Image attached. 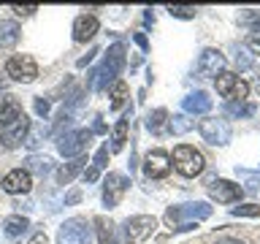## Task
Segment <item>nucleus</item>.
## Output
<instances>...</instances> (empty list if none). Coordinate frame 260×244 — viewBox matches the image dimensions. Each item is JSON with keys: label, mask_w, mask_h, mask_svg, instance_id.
Returning <instances> with one entry per match:
<instances>
[{"label": "nucleus", "mask_w": 260, "mask_h": 244, "mask_svg": "<svg viewBox=\"0 0 260 244\" xmlns=\"http://www.w3.org/2000/svg\"><path fill=\"white\" fill-rule=\"evenodd\" d=\"M211 215L209 203H184V206H171L166 211V223L174 231H190L198 225V220H206Z\"/></svg>", "instance_id": "nucleus-1"}, {"label": "nucleus", "mask_w": 260, "mask_h": 244, "mask_svg": "<svg viewBox=\"0 0 260 244\" xmlns=\"http://www.w3.org/2000/svg\"><path fill=\"white\" fill-rule=\"evenodd\" d=\"M171 160H174V166H176L179 174L187 176V179L203 174V168H206L203 155L195 149V146H190V144H179L176 149H174V158H171Z\"/></svg>", "instance_id": "nucleus-2"}, {"label": "nucleus", "mask_w": 260, "mask_h": 244, "mask_svg": "<svg viewBox=\"0 0 260 244\" xmlns=\"http://www.w3.org/2000/svg\"><path fill=\"white\" fill-rule=\"evenodd\" d=\"M122 68H125V46H122V44H114V46L109 49V54H106V63L101 65V71L95 73L98 89H106L109 84H114Z\"/></svg>", "instance_id": "nucleus-3"}, {"label": "nucleus", "mask_w": 260, "mask_h": 244, "mask_svg": "<svg viewBox=\"0 0 260 244\" xmlns=\"http://www.w3.org/2000/svg\"><path fill=\"white\" fill-rule=\"evenodd\" d=\"M157 228V220L152 215H136V217H127L122 223V239L127 244H138V241H146L149 236L154 233Z\"/></svg>", "instance_id": "nucleus-4"}, {"label": "nucleus", "mask_w": 260, "mask_h": 244, "mask_svg": "<svg viewBox=\"0 0 260 244\" xmlns=\"http://www.w3.org/2000/svg\"><path fill=\"white\" fill-rule=\"evenodd\" d=\"M89 241H92V228L81 217L65 220L57 231V244H89Z\"/></svg>", "instance_id": "nucleus-5"}, {"label": "nucleus", "mask_w": 260, "mask_h": 244, "mask_svg": "<svg viewBox=\"0 0 260 244\" xmlns=\"http://www.w3.org/2000/svg\"><path fill=\"white\" fill-rule=\"evenodd\" d=\"M214 84H217V93L222 95V98H228L231 103H241L244 98L249 95V84L239 76V73H228V71H222V73L217 76Z\"/></svg>", "instance_id": "nucleus-6"}, {"label": "nucleus", "mask_w": 260, "mask_h": 244, "mask_svg": "<svg viewBox=\"0 0 260 244\" xmlns=\"http://www.w3.org/2000/svg\"><path fill=\"white\" fill-rule=\"evenodd\" d=\"M198 133L203 136V141H209V144H228L231 141V125H228V119L222 117H203L198 122Z\"/></svg>", "instance_id": "nucleus-7"}, {"label": "nucleus", "mask_w": 260, "mask_h": 244, "mask_svg": "<svg viewBox=\"0 0 260 244\" xmlns=\"http://www.w3.org/2000/svg\"><path fill=\"white\" fill-rule=\"evenodd\" d=\"M89 138H92V130H71L57 141V149L62 158H81L89 146Z\"/></svg>", "instance_id": "nucleus-8"}, {"label": "nucleus", "mask_w": 260, "mask_h": 244, "mask_svg": "<svg viewBox=\"0 0 260 244\" xmlns=\"http://www.w3.org/2000/svg\"><path fill=\"white\" fill-rule=\"evenodd\" d=\"M6 73L14 81H24V84H27V81H32L38 76V65L30 54H14L11 60L6 63Z\"/></svg>", "instance_id": "nucleus-9"}, {"label": "nucleus", "mask_w": 260, "mask_h": 244, "mask_svg": "<svg viewBox=\"0 0 260 244\" xmlns=\"http://www.w3.org/2000/svg\"><path fill=\"white\" fill-rule=\"evenodd\" d=\"M144 174L149 179H162L171 174V155L166 149H152L144 158Z\"/></svg>", "instance_id": "nucleus-10"}, {"label": "nucleus", "mask_w": 260, "mask_h": 244, "mask_svg": "<svg viewBox=\"0 0 260 244\" xmlns=\"http://www.w3.org/2000/svg\"><path fill=\"white\" fill-rule=\"evenodd\" d=\"M130 185V179L125 174H109L103 182V203L106 206H117V203L122 201V195H125Z\"/></svg>", "instance_id": "nucleus-11"}, {"label": "nucleus", "mask_w": 260, "mask_h": 244, "mask_svg": "<svg viewBox=\"0 0 260 244\" xmlns=\"http://www.w3.org/2000/svg\"><path fill=\"white\" fill-rule=\"evenodd\" d=\"M0 187L11 195H24V193H30V187H32V176L24 168H14L3 176V185Z\"/></svg>", "instance_id": "nucleus-12"}, {"label": "nucleus", "mask_w": 260, "mask_h": 244, "mask_svg": "<svg viewBox=\"0 0 260 244\" xmlns=\"http://www.w3.org/2000/svg\"><path fill=\"white\" fill-rule=\"evenodd\" d=\"M19 117H22L19 98L11 95V93H3V95H0V128H8L11 122H16Z\"/></svg>", "instance_id": "nucleus-13"}, {"label": "nucleus", "mask_w": 260, "mask_h": 244, "mask_svg": "<svg viewBox=\"0 0 260 244\" xmlns=\"http://www.w3.org/2000/svg\"><path fill=\"white\" fill-rule=\"evenodd\" d=\"M225 68V57L219 49H206V52L201 54V60H198V71L203 73V76H219Z\"/></svg>", "instance_id": "nucleus-14"}, {"label": "nucleus", "mask_w": 260, "mask_h": 244, "mask_svg": "<svg viewBox=\"0 0 260 244\" xmlns=\"http://www.w3.org/2000/svg\"><path fill=\"white\" fill-rule=\"evenodd\" d=\"M27 133H30V119L22 114L19 119H16V122H11V125L6 128V133H3V141H6V146H8V149H14V146H19V144L24 141V138H27Z\"/></svg>", "instance_id": "nucleus-15"}, {"label": "nucleus", "mask_w": 260, "mask_h": 244, "mask_svg": "<svg viewBox=\"0 0 260 244\" xmlns=\"http://www.w3.org/2000/svg\"><path fill=\"white\" fill-rule=\"evenodd\" d=\"M244 195V190L236 182H228V179H217L214 187H211V198H217L219 203H233Z\"/></svg>", "instance_id": "nucleus-16"}, {"label": "nucleus", "mask_w": 260, "mask_h": 244, "mask_svg": "<svg viewBox=\"0 0 260 244\" xmlns=\"http://www.w3.org/2000/svg\"><path fill=\"white\" fill-rule=\"evenodd\" d=\"M98 33V19L92 14H81L76 16V22H73V38L79 41V44H84V41H89Z\"/></svg>", "instance_id": "nucleus-17"}, {"label": "nucleus", "mask_w": 260, "mask_h": 244, "mask_svg": "<svg viewBox=\"0 0 260 244\" xmlns=\"http://www.w3.org/2000/svg\"><path fill=\"white\" fill-rule=\"evenodd\" d=\"M182 109L190 111V114H206V111L211 109V98H209V93L198 89V93H192V95L184 98V101H182Z\"/></svg>", "instance_id": "nucleus-18"}, {"label": "nucleus", "mask_w": 260, "mask_h": 244, "mask_svg": "<svg viewBox=\"0 0 260 244\" xmlns=\"http://www.w3.org/2000/svg\"><path fill=\"white\" fill-rule=\"evenodd\" d=\"M22 36V27L14 19H0V49H11Z\"/></svg>", "instance_id": "nucleus-19"}, {"label": "nucleus", "mask_w": 260, "mask_h": 244, "mask_svg": "<svg viewBox=\"0 0 260 244\" xmlns=\"http://www.w3.org/2000/svg\"><path fill=\"white\" fill-rule=\"evenodd\" d=\"M130 117H125V119H119L117 125H114V133H111V152H119L122 146H125V141H127V122Z\"/></svg>", "instance_id": "nucleus-20"}, {"label": "nucleus", "mask_w": 260, "mask_h": 244, "mask_svg": "<svg viewBox=\"0 0 260 244\" xmlns=\"http://www.w3.org/2000/svg\"><path fill=\"white\" fill-rule=\"evenodd\" d=\"M81 166H84V158H76V160L65 163V166H62L60 171H57V182H60V185H68L71 179L81 171Z\"/></svg>", "instance_id": "nucleus-21"}, {"label": "nucleus", "mask_w": 260, "mask_h": 244, "mask_svg": "<svg viewBox=\"0 0 260 244\" xmlns=\"http://www.w3.org/2000/svg\"><path fill=\"white\" fill-rule=\"evenodd\" d=\"M6 233L8 236H22L24 231H27V228H30V220L27 217H22V215H11V217H8L6 220Z\"/></svg>", "instance_id": "nucleus-22"}, {"label": "nucleus", "mask_w": 260, "mask_h": 244, "mask_svg": "<svg viewBox=\"0 0 260 244\" xmlns=\"http://www.w3.org/2000/svg\"><path fill=\"white\" fill-rule=\"evenodd\" d=\"M24 171H27V174L32 171V174H41V176H44V174H49V171H52V158H46V155H44V158L32 155V158L27 160V168H24Z\"/></svg>", "instance_id": "nucleus-23"}, {"label": "nucleus", "mask_w": 260, "mask_h": 244, "mask_svg": "<svg viewBox=\"0 0 260 244\" xmlns=\"http://www.w3.org/2000/svg\"><path fill=\"white\" fill-rule=\"evenodd\" d=\"M127 98V84L122 79H117L111 84V109H122V103H125Z\"/></svg>", "instance_id": "nucleus-24"}, {"label": "nucleus", "mask_w": 260, "mask_h": 244, "mask_svg": "<svg viewBox=\"0 0 260 244\" xmlns=\"http://www.w3.org/2000/svg\"><path fill=\"white\" fill-rule=\"evenodd\" d=\"M95 225H98V233H101V244H114V225L109 223V220L98 217Z\"/></svg>", "instance_id": "nucleus-25"}, {"label": "nucleus", "mask_w": 260, "mask_h": 244, "mask_svg": "<svg viewBox=\"0 0 260 244\" xmlns=\"http://www.w3.org/2000/svg\"><path fill=\"white\" fill-rule=\"evenodd\" d=\"M166 117H168V111L166 109H157V111H152L149 117H146V128L152 130V133H160L162 125H166Z\"/></svg>", "instance_id": "nucleus-26"}, {"label": "nucleus", "mask_w": 260, "mask_h": 244, "mask_svg": "<svg viewBox=\"0 0 260 244\" xmlns=\"http://www.w3.org/2000/svg\"><path fill=\"white\" fill-rule=\"evenodd\" d=\"M171 16H179V19H195V14H198V8L195 6H168Z\"/></svg>", "instance_id": "nucleus-27"}, {"label": "nucleus", "mask_w": 260, "mask_h": 244, "mask_svg": "<svg viewBox=\"0 0 260 244\" xmlns=\"http://www.w3.org/2000/svg\"><path fill=\"white\" fill-rule=\"evenodd\" d=\"M233 217H260V206L257 203H244V206L233 209Z\"/></svg>", "instance_id": "nucleus-28"}, {"label": "nucleus", "mask_w": 260, "mask_h": 244, "mask_svg": "<svg viewBox=\"0 0 260 244\" xmlns=\"http://www.w3.org/2000/svg\"><path fill=\"white\" fill-rule=\"evenodd\" d=\"M228 111H231L233 114V117H236V114H239V117H249V114H255V106H244V103H228Z\"/></svg>", "instance_id": "nucleus-29"}, {"label": "nucleus", "mask_w": 260, "mask_h": 244, "mask_svg": "<svg viewBox=\"0 0 260 244\" xmlns=\"http://www.w3.org/2000/svg\"><path fill=\"white\" fill-rule=\"evenodd\" d=\"M190 128H192V122H187L184 117H174V119H171V130H174V133H187Z\"/></svg>", "instance_id": "nucleus-30"}, {"label": "nucleus", "mask_w": 260, "mask_h": 244, "mask_svg": "<svg viewBox=\"0 0 260 244\" xmlns=\"http://www.w3.org/2000/svg\"><path fill=\"white\" fill-rule=\"evenodd\" d=\"M46 133H49L46 128H36V130H32V133L27 136V144H30V146H38L41 141H44V136H46Z\"/></svg>", "instance_id": "nucleus-31"}, {"label": "nucleus", "mask_w": 260, "mask_h": 244, "mask_svg": "<svg viewBox=\"0 0 260 244\" xmlns=\"http://www.w3.org/2000/svg\"><path fill=\"white\" fill-rule=\"evenodd\" d=\"M106 160H109V144L98 149V155H95V168H103V166H106Z\"/></svg>", "instance_id": "nucleus-32"}, {"label": "nucleus", "mask_w": 260, "mask_h": 244, "mask_svg": "<svg viewBox=\"0 0 260 244\" xmlns=\"http://www.w3.org/2000/svg\"><path fill=\"white\" fill-rule=\"evenodd\" d=\"M36 8H38V6H14V11L19 14V16H30Z\"/></svg>", "instance_id": "nucleus-33"}, {"label": "nucleus", "mask_w": 260, "mask_h": 244, "mask_svg": "<svg viewBox=\"0 0 260 244\" xmlns=\"http://www.w3.org/2000/svg\"><path fill=\"white\" fill-rule=\"evenodd\" d=\"M36 111L41 114V117H46V114H49V103L44 101V98H38V101H36Z\"/></svg>", "instance_id": "nucleus-34"}, {"label": "nucleus", "mask_w": 260, "mask_h": 244, "mask_svg": "<svg viewBox=\"0 0 260 244\" xmlns=\"http://www.w3.org/2000/svg\"><path fill=\"white\" fill-rule=\"evenodd\" d=\"M98 174H101V168H95V166H92V168H87V171H84V179H87V182H95Z\"/></svg>", "instance_id": "nucleus-35"}, {"label": "nucleus", "mask_w": 260, "mask_h": 244, "mask_svg": "<svg viewBox=\"0 0 260 244\" xmlns=\"http://www.w3.org/2000/svg\"><path fill=\"white\" fill-rule=\"evenodd\" d=\"M30 244H46V233H44V231H38V233L30 239Z\"/></svg>", "instance_id": "nucleus-36"}, {"label": "nucleus", "mask_w": 260, "mask_h": 244, "mask_svg": "<svg viewBox=\"0 0 260 244\" xmlns=\"http://www.w3.org/2000/svg\"><path fill=\"white\" fill-rule=\"evenodd\" d=\"M247 46H249V52H255V54L260 57V38H252V41H249Z\"/></svg>", "instance_id": "nucleus-37"}, {"label": "nucleus", "mask_w": 260, "mask_h": 244, "mask_svg": "<svg viewBox=\"0 0 260 244\" xmlns=\"http://www.w3.org/2000/svg\"><path fill=\"white\" fill-rule=\"evenodd\" d=\"M81 198V193L79 190H73V193H68V198H65V203H76Z\"/></svg>", "instance_id": "nucleus-38"}, {"label": "nucleus", "mask_w": 260, "mask_h": 244, "mask_svg": "<svg viewBox=\"0 0 260 244\" xmlns=\"http://www.w3.org/2000/svg\"><path fill=\"white\" fill-rule=\"evenodd\" d=\"M92 54H98V49H92V52H89L87 57H81V60H79V68H84V65H87L89 60H92Z\"/></svg>", "instance_id": "nucleus-39"}, {"label": "nucleus", "mask_w": 260, "mask_h": 244, "mask_svg": "<svg viewBox=\"0 0 260 244\" xmlns=\"http://www.w3.org/2000/svg\"><path fill=\"white\" fill-rule=\"evenodd\" d=\"M136 44L141 46V49H146V46H149V44H146V38L141 36V33H136Z\"/></svg>", "instance_id": "nucleus-40"}, {"label": "nucleus", "mask_w": 260, "mask_h": 244, "mask_svg": "<svg viewBox=\"0 0 260 244\" xmlns=\"http://www.w3.org/2000/svg\"><path fill=\"white\" fill-rule=\"evenodd\" d=\"M219 244H241V241H239V239H222Z\"/></svg>", "instance_id": "nucleus-41"}, {"label": "nucleus", "mask_w": 260, "mask_h": 244, "mask_svg": "<svg viewBox=\"0 0 260 244\" xmlns=\"http://www.w3.org/2000/svg\"><path fill=\"white\" fill-rule=\"evenodd\" d=\"M3 87H6V79H3V76H0V89H3Z\"/></svg>", "instance_id": "nucleus-42"}]
</instances>
